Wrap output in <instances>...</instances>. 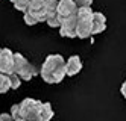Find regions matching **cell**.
I'll return each instance as SVG.
<instances>
[{"label": "cell", "mask_w": 126, "mask_h": 121, "mask_svg": "<svg viewBox=\"0 0 126 121\" xmlns=\"http://www.w3.org/2000/svg\"><path fill=\"white\" fill-rule=\"evenodd\" d=\"M41 77L47 83H59L65 77V61L61 54H50L41 67Z\"/></svg>", "instance_id": "cell-1"}, {"label": "cell", "mask_w": 126, "mask_h": 121, "mask_svg": "<svg viewBox=\"0 0 126 121\" xmlns=\"http://www.w3.org/2000/svg\"><path fill=\"white\" fill-rule=\"evenodd\" d=\"M93 11L90 6L78 8V26H76V38L85 40L91 36L93 29Z\"/></svg>", "instance_id": "cell-2"}, {"label": "cell", "mask_w": 126, "mask_h": 121, "mask_svg": "<svg viewBox=\"0 0 126 121\" xmlns=\"http://www.w3.org/2000/svg\"><path fill=\"white\" fill-rule=\"evenodd\" d=\"M20 106V117L18 120L23 121H41V112H43V103L33 98H24ZM17 121V120H15Z\"/></svg>", "instance_id": "cell-3"}, {"label": "cell", "mask_w": 126, "mask_h": 121, "mask_svg": "<svg viewBox=\"0 0 126 121\" xmlns=\"http://www.w3.org/2000/svg\"><path fill=\"white\" fill-rule=\"evenodd\" d=\"M12 73L17 74L21 80H31L38 74V70L33 67L31 62H28L23 54L20 53H14V68Z\"/></svg>", "instance_id": "cell-4"}, {"label": "cell", "mask_w": 126, "mask_h": 121, "mask_svg": "<svg viewBox=\"0 0 126 121\" xmlns=\"http://www.w3.org/2000/svg\"><path fill=\"white\" fill-rule=\"evenodd\" d=\"M76 26H78V12L75 15L65 18V20H62V23L59 26L61 36H65V38H76Z\"/></svg>", "instance_id": "cell-5"}, {"label": "cell", "mask_w": 126, "mask_h": 121, "mask_svg": "<svg viewBox=\"0 0 126 121\" xmlns=\"http://www.w3.org/2000/svg\"><path fill=\"white\" fill-rule=\"evenodd\" d=\"M78 12V6L73 0H58V6H56V14L59 15L61 20L75 15Z\"/></svg>", "instance_id": "cell-6"}, {"label": "cell", "mask_w": 126, "mask_h": 121, "mask_svg": "<svg viewBox=\"0 0 126 121\" xmlns=\"http://www.w3.org/2000/svg\"><path fill=\"white\" fill-rule=\"evenodd\" d=\"M14 68V53L9 49H2L0 52V73L11 74Z\"/></svg>", "instance_id": "cell-7"}, {"label": "cell", "mask_w": 126, "mask_h": 121, "mask_svg": "<svg viewBox=\"0 0 126 121\" xmlns=\"http://www.w3.org/2000/svg\"><path fill=\"white\" fill-rule=\"evenodd\" d=\"M82 70V62L79 56H70L68 61L65 62V76H75Z\"/></svg>", "instance_id": "cell-8"}, {"label": "cell", "mask_w": 126, "mask_h": 121, "mask_svg": "<svg viewBox=\"0 0 126 121\" xmlns=\"http://www.w3.org/2000/svg\"><path fill=\"white\" fill-rule=\"evenodd\" d=\"M106 29V18L102 12H94L93 14V29H91V36L97 35Z\"/></svg>", "instance_id": "cell-9"}, {"label": "cell", "mask_w": 126, "mask_h": 121, "mask_svg": "<svg viewBox=\"0 0 126 121\" xmlns=\"http://www.w3.org/2000/svg\"><path fill=\"white\" fill-rule=\"evenodd\" d=\"M56 6H58V0H44L43 2V11L46 12V17L55 14Z\"/></svg>", "instance_id": "cell-10"}, {"label": "cell", "mask_w": 126, "mask_h": 121, "mask_svg": "<svg viewBox=\"0 0 126 121\" xmlns=\"http://www.w3.org/2000/svg\"><path fill=\"white\" fill-rule=\"evenodd\" d=\"M11 89V79H9V74H5V73H0V94H5Z\"/></svg>", "instance_id": "cell-11"}, {"label": "cell", "mask_w": 126, "mask_h": 121, "mask_svg": "<svg viewBox=\"0 0 126 121\" xmlns=\"http://www.w3.org/2000/svg\"><path fill=\"white\" fill-rule=\"evenodd\" d=\"M53 118V108L50 103H43V112H41V121H50Z\"/></svg>", "instance_id": "cell-12"}, {"label": "cell", "mask_w": 126, "mask_h": 121, "mask_svg": "<svg viewBox=\"0 0 126 121\" xmlns=\"http://www.w3.org/2000/svg\"><path fill=\"white\" fill-rule=\"evenodd\" d=\"M46 23H47L50 27H59L61 23H62V20L59 18V15L55 12V14H52V15H49V17L46 18Z\"/></svg>", "instance_id": "cell-13"}, {"label": "cell", "mask_w": 126, "mask_h": 121, "mask_svg": "<svg viewBox=\"0 0 126 121\" xmlns=\"http://www.w3.org/2000/svg\"><path fill=\"white\" fill-rule=\"evenodd\" d=\"M24 21H26V24H29V26H33V24L40 23L38 18L35 17L31 11H24Z\"/></svg>", "instance_id": "cell-14"}, {"label": "cell", "mask_w": 126, "mask_h": 121, "mask_svg": "<svg viewBox=\"0 0 126 121\" xmlns=\"http://www.w3.org/2000/svg\"><path fill=\"white\" fill-rule=\"evenodd\" d=\"M29 3H31V0H17V2L14 3V6H15V9H17V11H21V12H24V11H28Z\"/></svg>", "instance_id": "cell-15"}, {"label": "cell", "mask_w": 126, "mask_h": 121, "mask_svg": "<svg viewBox=\"0 0 126 121\" xmlns=\"http://www.w3.org/2000/svg\"><path fill=\"white\" fill-rule=\"evenodd\" d=\"M9 79H11V88L12 89H17L20 86V82H21V79L17 76V74H14V73H11L9 74Z\"/></svg>", "instance_id": "cell-16"}, {"label": "cell", "mask_w": 126, "mask_h": 121, "mask_svg": "<svg viewBox=\"0 0 126 121\" xmlns=\"http://www.w3.org/2000/svg\"><path fill=\"white\" fill-rule=\"evenodd\" d=\"M11 117L14 118V121L18 120V117H20V106L18 105H12V108H11Z\"/></svg>", "instance_id": "cell-17"}, {"label": "cell", "mask_w": 126, "mask_h": 121, "mask_svg": "<svg viewBox=\"0 0 126 121\" xmlns=\"http://www.w3.org/2000/svg\"><path fill=\"white\" fill-rule=\"evenodd\" d=\"M73 2L76 3L78 8H84V6H91L93 0H73Z\"/></svg>", "instance_id": "cell-18"}, {"label": "cell", "mask_w": 126, "mask_h": 121, "mask_svg": "<svg viewBox=\"0 0 126 121\" xmlns=\"http://www.w3.org/2000/svg\"><path fill=\"white\" fill-rule=\"evenodd\" d=\"M120 91H122V94H123V97L126 98V80L123 82V85H122V88H120Z\"/></svg>", "instance_id": "cell-19"}, {"label": "cell", "mask_w": 126, "mask_h": 121, "mask_svg": "<svg viewBox=\"0 0 126 121\" xmlns=\"http://www.w3.org/2000/svg\"><path fill=\"white\" fill-rule=\"evenodd\" d=\"M11 2H12V3H15V2H17V0H11Z\"/></svg>", "instance_id": "cell-20"}, {"label": "cell", "mask_w": 126, "mask_h": 121, "mask_svg": "<svg viewBox=\"0 0 126 121\" xmlns=\"http://www.w3.org/2000/svg\"><path fill=\"white\" fill-rule=\"evenodd\" d=\"M17 121H23V120H17Z\"/></svg>", "instance_id": "cell-21"}, {"label": "cell", "mask_w": 126, "mask_h": 121, "mask_svg": "<svg viewBox=\"0 0 126 121\" xmlns=\"http://www.w3.org/2000/svg\"><path fill=\"white\" fill-rule=\"evenodd\" d=\"M0 52H2V49H0Z\"/></svg>", "instance_id": "cell-22"}, {"label": "cell", "mask_w": 126, "mask_h": 121, "mask_svg": "<svg viewBox=\"0 0 126 121\" xmlns=\"http://www.w3.org/2000/svg\"><path fill=\"white\" fill-rule=\"evenodd\" d=\"M31 2H33V0H31Z\"/></svg>", "instance_id": "cell-23"}]
</instances>
